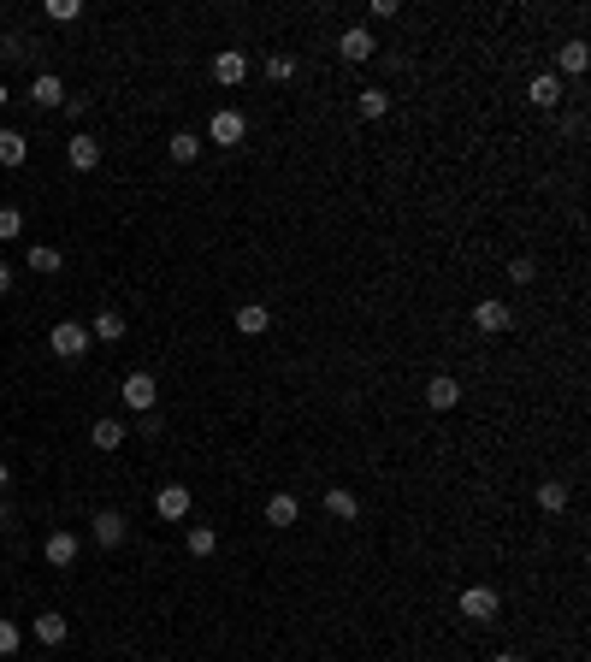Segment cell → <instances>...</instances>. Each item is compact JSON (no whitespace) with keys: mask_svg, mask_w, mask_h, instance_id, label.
<instances>
[{"mask_svg":"<svg viewBox=\"0 0 591 662\" xmlns=\"http://www.w3.org/2000/svg\"><path fill=\"white\" fill-rule=\"evenodd\" d=\"M296 515H301V503H296L290 491H272V497H267V520H272L279 532H284V527H296Z\"/></svg>","mask_w":591,"mask_h":662,"instance_id":"obj_13","label":"cell"},{"mask_svg":"<svg viewBox=\"0 0 591 662\" xmlns=\"http://www.w3.org/2000/svg\"><path fill=\"white\" fill-rule=\"evenodd\" d=\"M18 645H24L18 621H6V615H0V657H12V651H18Z\"/></svg>","mask_w":591,"mask_h":662,"instance_id":"obj_29","label":"cell"},{"mask_svg":"<svg viewBox=\"0 0 591 662\" xmlns=\"http://www.w3.org/2000/svg\"><path fill=\"white\" fill-rule=\"evenodd\" d=\"M66 160H71V166H78V172H95L100 166V142H95V136H71V142H66Z\"/></svg>","mask_w":591,"mask_h":662,"instance_id":"obj_12","label":"cell"},{"mask_svg":"<svg viewBox=\"0 0 591 662\" xmlns=\"http://www.w3.org/2000/svg\"><path fill=\"white\" fill-rule=\"evenodd\" d=\"M42 556H47V568H71V562H78V539H71V532H54V539L42 544Z\"/></svg>","mask_w":591,"mask_h":662,"instance_id":"obj_15","label":"cell"},{"mask_svg":"<svg viewBox=\"0 0 591 662\" xmlns=\"http://www.w3.org/2000/svg\"><path fill=\"white\" fill-rule=\"evenodd\" d=\"M90 337H95V343H119V337H124V314H119V308H100Z\"/></svg>","mask_w":591,"mask_h":662,"instance_id":"obj_16","label":"cell"},{"mask_svg":"<svg viewBox=\"0 0 591 662\" xmlns=\"http://www.w3.org/2000/svg\"><path fill=\"white\" fill-rule=\"evenodd\" d=\"M66 615H36V645H66Z\"/></svg>","mask_w":591,"mask_h":662,"instance_id":"obj_21","label":"cell"},{"mask_svg":"<svg viewBox=\"0 0 591 662\" xmlns=\"http://www.w3.org/2000/svg\"><path fill=\"white\" fill-rule=\"evenodd\" d=\"M124 532H131V527H124L119 509H100V515H95V544H100V551H119Z\"/></svg>","mask_w":591,"mask_h":662,"instance_id":"obj_8","label":"cell"},{"mask_svg":"<svg viewBox=\"0 0 591 662\" xmlns=\"http://www.w3.org/2000/svg\"><path fill=\"white\" fill-rule=\"evenodd\" d=\"M30 95H36V107H66V83H59L54 71H42V78L30 83Z\"/></svg>","mask_w":591,"mask_h":662,"instance_id":"obj_17","label":"cell"},{"mask_svg":"<svg viewBox=\"0 0 591 662\" xmlns=\"http://www.w3.org/2000/svg\"><path fill=\"white\" fill-rule=\"evenodd\" d=\"M461 615H468L473 627H491V621L502 615V597L491 592V585H468V592H461Z\"/></svg>","mask_w":591,"mask_h":662,"instance_id":"obj_1","label":"cell"},{"mask_svg":"<svg viewBox=\"0 0 591 662\" xmlns=\"http://www.w3.org/2000/svg\"><path fill=\"white\" fill-rule=\"evenodd\" d=\"M6 101H12V95H6V83H0V107H6Z\"/></svg>","mask_w":591,"mask_h":662,"instance_id":"obj_37","label":"cell"},{"mask_svg":"<svg viewBox=\"0 0 591 662\" xmlns=\"http://www.w3.org/2000/svg\"><path fill=\"white\" fill-rule=\"evenodd\" d=\"M213 78H219L225 89H237V83L248 78V59L237 54V47H225V54H213Z\"/></svg>","mask_w":591,"mask_h":662,"instance_id":"obj_10","label":"cell"},{"mask_svg":"<svg viewBox=\"0 0 591 662\" xmlns=\"http://www.w3.org/2000/svg\"><path fill=\"white\" fill-rule=\"evenodd\" d=\"M12 290V267H6V260H0V296H6Z\"/></svg>","mask_w":591,"mask_h":662,"instance_id":"obj_34","label":"cell"},{"mask_svg":"<svg viewBox=\"0 0 591 662\" xmlns=\"http://www.w3.org/2000/svg\"><path fill=\"white\" fill-rule=\"evenodd\" d=\"M267 326H272V308H260V302L237 308V331H243V337H260Z\"/></svg>","mask_w":591,"mask_h":662,"instance_id":"obj_19","label":"cell"},{"mask_svg":"<svg viewBox=\"0 0 591 662\" xmlns=\"http://www.w3.org/2000/svg\"><path fill=\"white\" fill-rule=\"evenodd\" d=\"M219 551V532L213 527H190V556H213Z\"/></svg>","mask_w":591,"mask_h":662,"instance_id":"obj_28","label":"cell"},{"mask_svg":"<svg viewBox=\"0 0 591 662\" xmlns=\"http://www.w3.org/2000/svg\"><path fill=\"white\" fill-rule=\"evenodd\" d=\"M154 509H160V520H184L190 515V485H160Z\"/></svg>","mask_w":591,"mask_h":662,"instance_id":"obj_9","label":"cell"},{"mask_svg":"<svg viewBox=\"0 0 591 662\" xmlns=\"http://www.w3.org/2000/svg\"><path fill=\"white\" fill-rule=\"evenodd\" d=\"M78 0H47V18H59V24H71V18H78Z\"/></svg>","mask_w":591,"mask_h":662,"instance_id":"obj_31","label":"cell"},{"mask_svg":"<svg viewBox=\"0 0 591 662\" xmlns=\"http://www.w3.org/2000/svg\"><path fill=\"white\" fill-rule=\"evenodd\" d=\"M526 101H533V107H562V78H556V71H544V78H533V83H526Z\"/></svg>","mask_w":591,"mask_h":662,"instance_id":"obj_11","label":"cell"},{"mask_svg":"<svg viewBox=\"0 0 591 662\" xmlns=\"http://www.w3.org/2000/svg\"><path fill=\"white\" fill-rule=\"evenodd\" d=\"M119 391H124V408H131V415H154V403H160V384L148 379V373H131V379H124Z\"/></svg>","mask_w":591,"mask_h":662,"instance_id":"obj_4","label":"cell"},{"mask_svg":"<svg viewBox=\"0 0 591 662\" xmlns=\"http://www.w3.org/2000/svg\"><path fill=\"white\" fill-rule=\"evenodd\" d=\"M267 78L272 83H290L296 78V54H267Z\"/></svg>","mask_w":591,"mask_h":662,"instance_id":"obj_27","label":"cell"},{"mask_svg":"<svg viewBox=\"0 0 591 662\" xmlns=\"http://www.w3.org/2000/svg\"><path fill=\"white\" fill-rule=\"evenodd\" d=\"M47 343H54V355H66V361H78V355H83V349H90V343H95V337H90V326H78V320H59V326H54V331H47Z\"/></svg>","mask_w":591,"mask_h":662,"instance_id":"obj_3","label":"cell"},{"mask_svg":"<svg viewBox=\"0 0 591 662\" xmlns=\"http://www.w3.org/2000/svg\"><path fill=\"white\" fill-rule=\"evenodd\" d=\"M243 136H248V119H243L237 107H219V112L207 119V142H219V148H237Z\"/></svg>","mask_w":591,"mask_h":662,"instance_id":"obj_2","label":"cell"},{"mask_svg":"<svg viewBox=\"0 0 591 662\" xmlns=\"http://www.w3.org/2000/svg\"><path fill=\"white\" fill-rule=\"evenodd\" d=\"M30 272L54 278V272H59V248H54V243H30Z\"/></svg>","mask_w":591,"mask_h":662,"instance_id":"obj_24","label":"cell"},{"mask_svg":"<svg viewBox=\"0 0 591 662\" xmlns=\"http://www.w3.org/2000/svg\"><path fill=\"white\" fill-rule=\"evenodd\" d=\"M426 403H432L438 415H444V408H456V403H461V379H449V373H432V379H426Z\"/></svg>","mask_w":591,"mask_h":662,"instance_id":"obj_7","label":"cell"},{"mask_svg":"<svg viewBox=\"0 0 591 662\" xmlns=\"http://www.w3.org/2000/svg\"><path fill=\"white\" fill-rule=\"evenodd\" d=\"M509 326H514L509 302H480V308H473V331H485V337H502Z\"/></svg>","mask_w":591,"mask_h":662,"instance_id":"obj_6","label":"cell"},{"mask_svg":"<svg viewBox=\"0 0 591 662\" xmlns=\"http://www.w3.org/2000/svg\"><path fill=\"white\" fill-rule=\"evenodd\" d=\"M24 231V214L18 207H0V236H18Z\"/></svg>","mask_w":591,"mask_h":662,"instance_id":"obj_32","label":"cell"},{"mask_svg":"<svg viewBox=\"0 0 591 662\" xmlns=\"http://www.w3.org/2000/svg\"><path fill=\"white\" fill-rule=\"evenodd\" d=\"M538 509H544V515H562V509H568V485L544 479V485H538Z\"/></svg>","mask_w":591,"mask_h":662,"instance_id":"obj_20","label":"cell"},{"mask_svg":"<svg viewBox=\"0 0 591 662\" xmlns=\"http://www.w3.org/2000/svg\"><path fill=\"white\" fill-rule=\"evenodd\" d=\"M556 66L568 71V78H580V71L591 66V54H586V42H562V54H556Z\"/></svg>","mask_w":591,"mask_h":662,"instance_id":"obj_22","label":"cell"},{"mask_svg":"<svg viewBox=\"0 0 591 662\" xmlns=\"http://www.w3.org/2000/svg\"><path fill=\"white\" fill-rule=\"evenodd\" d=\"M24 160H30V136L24 131H0V166H24Z\"/></svg>","mask_w":591,"mask_h":662,"instance_id":"obj_14","label":"cell"},{"mask_svg":"<svg viewBox=\"0 0 591 662\" xmlns=\"http://www.w3.org/2000/svg\"><path fill=\"white\" fill-rule=\"evenodd\" d=\"M509 278H514V284H533V278H538V267H533L526 255H514V260H509Z\"/></svg>","mask_w":591,"mask_h":662,"instance_id":"obj_30","label":"cell"},{"mask_svg":"<svg viewBox=\"0 0 591 662\" xmlns=\"http://www.w3.org/2000/svg\"><path fill=\"white\" fill-rule=\"evenodd\" d=\"M0 59H24V36H0Z\"/></svg>","mask_w":591,"mask_h":662,"instance_id":"obj_33","label":"cell"},{"mask_svg":"<svg viewBox=\"0 0 591 662\" xmlns=\"http://www.w3.org/2000/svg\"><path fill=\"white\" fill-rule=\"evenodd\" d=\"M166 154L178 160V166H190V160L201 154V136H195V131H178V136H172V142H166Z\"/></svg>","mask_w":591,"mask_h":662,"instance_id":"obj_23","label":"cell"},{"mask_svg":"<svg viewBox=\"0 0 591 662\" xmlns=\"http://www.w3.org/2000/svg\"><path fill=\"white\" fill-rule=\"evenodd\" d=\"M6 485H12V468H6V461H0V491H6Z\"/></svg>","mask_w":591,"mask_h":662,"instance_id":"obj_36","label":"cell"},{"mask_svg":"<svg viewBox=\"0 0 591 662\" xmlns=\"http://www.w3.org/2000/svg\"><path fill=\"white\" fill-rule=\"evenodd\" d=\"M325 515H332V520H355V515H361L355 491H343V485H332V491H325Z\"/></svg>","mask_w":591,"mask_h":662,"instance_id":"obj_18","label":"cell"},{"mask_svg":"<svg viewBox=\"0 0 591 662\" xmlns=\"http://www.w3.org/2000/svg\"><path fill=\"white\" fill-rule=\"evenodd\" d=\"M90 438H95V449H119L124 444V420H95Z\"/></svg>","mask_w":591,"mask_h":662,"instance_id":"obj_25","label":"cell"},{"mask_svg":"<svg viewBox=\"0 0 591 662\" xmlns=\"http://www.w3.org/2000/svg\"><path fill=\"white\" fill-rule=\"evenodd\" d=\"M373 47H379V42H373V30H367V24H349V30L337 36V54H343L349 66H361V59H373Z\"/></svg>","mask_w":591,"mask_h":662,"instance_id":"obj_5","label":"cell"},{"mask_svg":"<svg viewBox=\"0 0 591 662\" xmlns=\"http://www.w3.org/2000/svg\"><path fill=\"white\" fill-rule=\"evenodd\" d=\"M355 107H361V119H385V112H391V95H385V89H367Z\"/></svg>","mask_w":591,"mask_h":662,"instance_id":"obj_26","label":"cell"},{"mask_svg":"<svg viewBox=\"0 0 591 662\" xmlns=\"http://www.w3.org/2000/svg\"><path fill=\"white\" fill-rule=\"evenodd\" d=\"M491 662H526V657H521V651H497Z\"/></svg>","mask_w":591,"mask_h":662,"instance_id":"obj_35","label":"cell"}]
</instances>
